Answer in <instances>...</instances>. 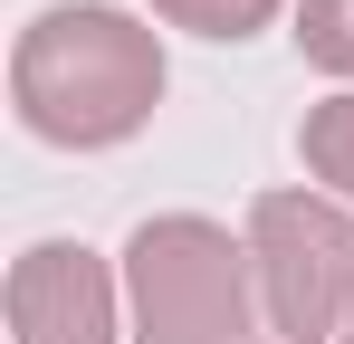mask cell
I'll return each mask as SVG.
<instances>
[{"mask_svg":"<svg viewBox=\"0 0 354 344\" xmlns=\"http://www.w3.org/2000/svg\"><path fill=\"white\" fill-rule=\"evenodd\" d=\"M163 96V39L124 10H39L10 48V106L39 144L96 153L124 144Z\"/></svg>","mask_w":354,"mask_h":344,"instance_id":"6da1fadb","label":"cell"},{"mask_svg":"<svg viewBox=\"0 0 354 344\" xmlns=\"http://www.w3.org/2000/svg\"><path fill=\"white\" fill-rule=\"evenodd\" d=\"M124 296H134V344H239L249 335V249H230L221 220L163 211L124 239Z\"/></svg>","mask_w":354,"mask_h":344,"instance_id":"7a4b0ae2","label":"cell"},{"mask_svg":"<svg viewBox=\"0 0 354 344\" xmlns=\"http://www.w3.org/2000/svg\"><path fill=\"white\" fill-rule=\"evenodd\" d=\"M249 278L268 325L297 344H326L354 325V220L326 191H268L249 211Z\"/></svg>","mask_w":354,"mask_h":344,"instance_id":"3957f363","label":"cell"},{"mask_svg":"<svg viewBox=\"0 0 354 344\" xmlns=\"http://www.w3.org/2000/svg\"><path fill=\"white\" fill-rule=\"evenodd\" d=\"M10 335L19 344H115V278L96 249L39 239L10 268Z\"/></svg>","mask_w":354,"mask_h":344,"instance_id":"277c9868","label":"cell"},{"mask_svg":"<svg viewBox=\"0 0 354 344\" xmlns=\"http://www.w3.org/2000/svg\"><path fill=\"white\" fill-rule=\"evenodd\" d=\"M297 153H306V172H316L326 191H345V201H354V96L306 106V124H297Z\"/></svg>","mask_w":354,"mask_h":344,"instance_id":"5b68a950","label":"cell"},{"mask_svg":"<svg viewBox=\"0 0 354 344\" xmlns=\"http://www.w3.org/2000/svg\"><path fill=\"white\" fill-rule=\"evenodd\" d=\"M297 48L335 77H354V0H297Z\"/></svg>","mask_w":354,"mask_h":344,"instance_id":"8992f818","label":"cell"},{"mask_svg":"<svg viewBox=\"0 0 354 344\" xmlns=\"http://www.w3.org/2000/svg\"><path fill=\"white\" fill-rule=\"evenodd\" d=\"M173 29H201V39H249L259 19H278V0H153Z\"/></svg>","mask_w":354,"mask_h":344,"instance_id":"52a82bcc","label":"cell"},{"mask_svg":"<svg viewBox=\"0 0 354 344\" xmlns=\"http://www.w3.org/2000/svg\"><path fill=\"white\" fill-rule=\"evenodd\" d=\"M335 344H354V325H345V335H335Z\"/></svg>","mask_w":354,"mask_h":344,"instance_id":"ba28073f","label":"cell"}]
</instances>
